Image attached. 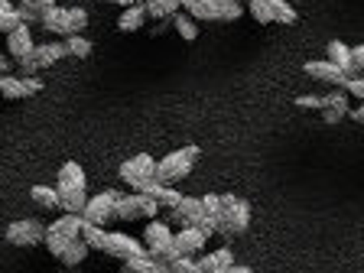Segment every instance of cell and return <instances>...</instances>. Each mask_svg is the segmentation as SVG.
Wrapping results in <instances>:
<instances>
[{
	"label": "cell",
	"instance_id": "18",
	"mask_svg": "<svg viewBox=\"0 0 364 273\" xmlns=\"http://www.w3.org/2000/svg\"><path fill=\"white\" fill-rule=\"evenodd\" d=\"M198 264L208 273H228L235 267V254H231V247H218V250H212V254H202Z\"/></svg>",
	"mask_w": 364,
	"mask_h": 273
},
{
	"label": "cell",
	"instance_id": "24",
	"mask_svg": "<svg viewBox=\"0 0 364 273\" xmlns=\"http://www.w3.org/2000/svg\"><path fill=\"white\" fill-rule=\"evenodd\" d=\"M182 10V0H146V14L153 16V20H173L176 14Z\"/></svg>",
	"mask_w": 364,
	"mask_h": 273
},
{
	"label": "cell",
	"instance_id": "11",
	"mask_svg": "<svg viewBox=\"0 0 364 273\" xmlns=\"http://www.w3.org/2000/svg\"><path fill=\"white\" fill-rule=\"evenodd\" d=\"M55 189H59V196H72V192H88V176H85V169L78 166L75 159L62 163L59 179H55Z\"/></svg>",
	"mask_w": 364,
	"mask_h": 273
},
{
	"label": "cell",
	"instance_id": "16",
	"mask_svg": "<svg viewBox=\"0 0 364 273\" xmlns=\"http://www.w3.org/2000/svg\"><path fill=\"white\" fill-rule=\"evenodd\" d=\"M326 53H328L326 59L335 62L338 68H345V72H348V78H358V75H361V72L355 68V55H351V46H345L341 39H332V43L326 46Z\"/></svg>",
	"mask_w": 364,
	"mask_h": 273
},
{
	"label": "cell",
	"instance_id": "2",
	"mask_svg": "<svg viewBox=\"0 0 364 273\" xmlns=\"http://www.w3.org/2000/svg\"><path fill=\"white\" fill-rule=\"evenodd\" d=\"M250 228V202L241 196H221V225H218V235L225 237V241H231V237L244 235Z\"/></svg>",
	"mask_w": 364,
	"mask_h": 273
},
{
	"label": "cell",
	"instance_id": "46",
	"mask_svg": "<svg viewBox=\"0 0 364 273\" xmlns=\"http://www.w3.org/2000/svg\"><path fill=\"white\" fill-rule=\"evenodd\" d=\"M107 4H117V7H124V10H127V7H134L136 0H107Z\"/></svg>",
	"mask_w": 364,
	"mask_h": 273
},
{
	"label": "cell",
	"instance_id": "3",
	"mask_svg": "<svg viewBox=\"0 0 364 273\" xmlns=\"http://www.w3.org/2000/svg\"><path fill=\"white\" fill-rule=\"evenodd\" d=\"M82 228H85L82 215H72V212L59 215L53 225L46 228V247H49V254H53V257H62L68 244L82 237Z\"/></svg>",
	"mask_w": 364,
	"mask_h": 273
},
{
	"label": "cell",
	"instance_id": "29",
	"mask_svg": "<svg viewBox=\"0 0 364 273\" xmlns=\"http://www.w3.org/2000/svg\"><path fill=\"white\" fill-rule=\"evenodd\" d=\"M267 4H270V10H273V20L283 23V26H293V23L299 20V14L293 10L289 0H267Z\"/></svg>",
	"mask_w": 364,
	"mask_h": 273
},
{
	"label": "cell",
	"instance_id": "7",
	"mask_svg": "<svg viewBox=\"0 0 364 273\" xmlns=\"http://www.w3.org/2000/svg\"><path fill=\"white\" fill-rule=\"evenodd\" d=\"M46 228L49 225H39L36 218H20V221H10L4 237L14 247H33V244H46Z\"/></svg>",
	"mask_w": 364,
	"mask_h": 273
},
{
	"label": "cell",
	"instance_id": "22",
	"mask_svg": "<svg viewBox=\"0 0 364 273\" xmlns=\"http://www.w3.org/2000/svg\"><path fill=\"white\" fill-rule=\"evenodd\" d=\"M0 95H4L7 101L30 98V91H26V82H23V75H0Z\"/></svg>",
	"mask_w": 364,
	"mask_h": 273
},
{
	"label": "cell",
	"instance_id": "25",
	"mask_svg": "<svg viewBox=\"0 0 364 273\" xmlns=\"http://www.w3.org/2000/svg\"><path fill=\"white\" fill-rule=\"evenodd\" d=\"M30 198L39 205V208H62V196H59V189H53V186H33Z\"/></svg>",
	"mask_w": 364,
	"mask_h": 273
},
{
	"label": "cell",
	"instance_id": "42",
	"mask_svg": "<svg viewBox=\"0 0 364 273\" xmlns=\"http://www.w3.org/2000/svg\"><path fill=\"white\" fill-rule=\"evenodd\" d=\"M23 82H26V91H30V95H39V91H43V78L39 75H30V78H23Z\"/></svg>",
	"mask_w": 364,
	"mask_h": 273
},
{
	"label": "cell",
	"instance_id": "15",
	"mask_svg": "<svg viewBox=\"0 0 364 273\" xmlns=\"http://www.w3.org/2000/svg\"><path fill=\"white\" fill-rule=\"evenodd\" d=\"M7 53L14 55L16 62L36 53V43H33V33H30V26H26V23H23L20 30H14V33L7 36Z\"/></svg>",
	"mask_w": 364,
	"mask_h": 273
},
{
	"label": "cell",
	"instance_id": "20",
	"mask_svg": "<svg viewBox=\"0 0 364 273\" xmlns=\"http://www.w3.org/2000/svg\"><path fill=\"white\" fill-rule=\"evenodd\" d=\"M33 55H36L39 68H49V65H55L59 59H65V55H68V46H65V39H62V43H39Z\"/></svg>",
	"mask_w": 364,
	"mask_h": 273
},
{
	"label": "cell",
	"instance_id": "4",
	"mask_svg": "<svg viewBox=\"0 0 364 273\" xmlns=\"http://www.w3.org/2000/svg\"><path fill=\"white\" fill-rule=\"evenodd\" d=\"M159 198L146 196V192H134V196H121V202H117V218L121 221H136V218H159Z\"/></svg>",
	"mask_w": 364,
	"mask_h": 273
},
{
	"label": "cell",
	"instance_id": "39",
	"mask_svg": "<svg viewBox=\"0 0 364 273\" xmlns=\"http://www.w3.org/2000/svg\"><path fill=\"white\" fill-rule=\"evenodd\" d=\"M16 68H20V75H23V78L39 75V62H36V55H26V59H20V62H16Z\"/></svg>",
	"mask_w": 364,
	"mask_h": 273
},
{
	"label": "cell",
	"instance_id": "10",
	"mask_svg": "<svg viewBox=\"0 0 364 273\" xmlns=\"http://www.w3.org/2000/svg\"><path fill=\"white\" fill-rule=\"evenodd\" d=\"M303 72H306L309 78H316V82L335 85V88H345V85L351 82L348 72H345V68H338L335 62H328V59H312V62H306Z\"/></svg>",
	"mask_w": 364,
	"mask_h": 273
},
{
	"label": "cell",
	"instance_id": "28",
	"mask_svg": "<svg viewBox=\"0 0 364 273\" xmlns=\"http://www.w3.org/2000/svg\"><path fill=\"white\" fill-rule=\"evenodd\" d=\"M173 26H176V33H179L186 43H192V39H198V20L196 16H189V14H176L173 16Z\"/></svg>",
	"mask_w": 364,
	"mask_h": 273
},
{
	"label": "cell",
	"instance_id": "23",
	"mask_svg": "<svg viewBox=\"0 0 364 273\" xmlns=\"http://www.w3.org/2000/svg\"><path fill=\"white\" fill-rule=\"evenodd\" d=\"M20 26H23L20 7H14V0H0V30L10 36V33L20 30Z\"/></svg>",
	"mask_w": 364,
	"mask_h": 273
},
{
	"label": "cell",
	"instance_id": "47",
	"mask_svg": "<svg viewBox=\"0 0 364 273\" xmlns=\"http://www.w3.org/2000/svg\"><path fill=\"white\" fill-rule=\"evenodd\" d=\"M247 4H250V0H247Z\"/></svg>",
	"mask_w": 364,
	"mask_h": 273
},
{
	"label": "cell",
	"instance_id": "19",
	"mask_svg": "<svg viewBox=\"0 0 364 273\" xmlns=\"http://www.w3.org/2000/svg\"><path fill=\"white\" fill-rule=\"evenodd\" d=\"M146 4H134V7H127L121 16H117V30L121 33H136V30H144V23H146Z\"/></svg>",
	"mask_w": 364,
	"mask_h": 273
},
{
	"label": "cell",
	"instance_id": "5",
	"mask_svg": "<svg viewBox=\"0 0 364 273\" xmlns=\"http://www.w3.org/2000/svg\"><path fill=\"white\" fill-rule=\"evenodd\" d=\"M117 173H121V182H127L134 192H140L144 189V182L156 179V159H153L150 153H136V156L124 159Z\"/></svg>",
	"mask_w": 364,
	"mask_h": 273
},
{
	"label": "cell",
	"instance_id": "12",
	"mask_svg": "<svg viewBox=\"0 0 364 273\" xmlns=\"http://www.w3.org/2000/svg\"><path fill=\"white\" fill-rule=\"evenodd\" d=\"M348 98H351V95L345 88L328 91V95H326V107L318 111V114H322V121H326V124H338L341 117H348V114H351Z\"/></svg>",
	"mask_w": 364,
	"mask_h": 273
},
{
	"label": "cell",
	"instance_id": "32",
	"mask_svg": "<svg viewBox=\"0 0 364 273\" xmlns=\"http://www.w3.org/2000/svg\"><path fill=\"white\" fill-rule=\"evenodd\" d=\"M244 7H241V0H218V20L221 23H235L241 20Z\"/></svg>",
	"mask_w": 364,
	"mask_h": 273
},
{
	"label": "cell",
	"instance_id": "44",
	"mask_svg": "<svg viewBox=\"0 0 364 273\" xmlns=\"http://www.w3.org/2000/svg\"><path fill=\"white\" fill-rule=\"evenodd\" d=\"M351 117H355V121H358V124H364V101H361V105H358V107H355V111H351Z\"/></svg>",
	"mask_w": 364,
	"mask_h": 273
},
{
	"label": "cell",
	"instance_id": "43",
	"mask_svg": "<svg viewBox=\"0 0 364 273\" xmlns=\"http://www.w3.org/2000/svg\"><path fill=\"white\" fill-rule=\"evenodd\" d=\"M14 65H16L14 55H0V72H4V75H14Z\"/></svg>",
	"mask_w": 364,
	"mask_h": 273
},
{
	"label": "cell",
	"instance_id": "37",
	"mask_svg": "<svg viewBox=\"0 0 364 273\" xmlns=\"http://www.w3.org/2000/svg\"><path fill=\"white\" fill-rule=\"evenodd\" d=\"M182 198H186V196H182L179 189H173V186H166V189L159 192V205H163V208H169V212H173V208H179Z\"/></svg>",
	"mask_w": 364,
	"mask_h": 273
},
{
	"label": "cell",
	"instance_id": "34",
	"mask_svg": "<svg viewBox=\"0 0 364 273\" xmlns=\"http://www.w3.org/2000/svg\"><path fill=\"white\" fill-rule=\"evenodd\" d=\"M173 273H208V270H205L198 260H192L189 254H182V257L173 260Z\"/></svg>",
	"mask_w": 364,
	"mask_h": 273
},
{
	"label": "cell",
	"instance_id": "14",
	"mask_svg": "<svg viewBox=\"0 0 364 273\" xmlns=\"http://www.w3.org/2000/svg\"><path fill=\"white\" fill-rule=\"evenodd\" d=\"M43 30L46 33H55V36H62V39H68L72 36V23H68V7H59V4H55V7H49L43 14Z\"/></svg>",
	"mask_w": 364,
	"mask_h": 273
},
{
	"label": "cell",
	"instance_id": "38",
	"mask_svg": "<svg viewBox=\"0 0 364 273\" xmlns=\"http://www.w3.org/2000/svg\"><path fill=\"white\" fill-rule=\"evenodd\" d=\"M202 205H205V215H208V218H218L221 221V196L208 192V196H202Z\"/></svg>",
	"mask_w": 364,
	"mask_h": 273
},
{
	"label": "cell",
	"instance_id": "30",
	"mask_svg": "<svg viewBox=\"0 0 364 273\" xmlns=\"http://www.w3.org/2000/svg\"><path fill=\"white\" fill-rule=\"evenodd\" d=\"M88 244H85L82 241V237H78V241H72V244H68V247H65V254H62V264H65V267H78V264H82V260L85 257H88Z\"/></svg>",
	"mask_w": 364,
	"mask_h": 273
},
{
	"label": "cell",
	"instance_id": "8",
	"mask_svg": "<svg viewBox=\"0 0 364 273\" xmlns=\"http://www.w3.org/2000/svg\"><path fill=\"white\" fill-rule=\"evenodd\" d=\"M105 254H111V257H117V260H134V257L150 254V247H146L144 241H136L134 235L111 231V235H107V244H105Z\"/></svg>",
	"mask_w": 364,
	"mask_h": 273
},
{
	"label": "cell",
	"instance_id": "1",
	"mask_svg": "<svg viewBox=\"0 0 364 273\" xmlns=\"http://www.w3.org/2000/svg\"><path fill=\"white\" fill-rule=\"evenodd\" d=\"M198 156H202V150H198L196 144H186V146H179V150L166 153V156L156 163V179L163 182V186H173V182L186 179V176L192 173V166L198 163Z\"/></svg>",
	"mask_w": 364,
	"mask_h": 273
},
{
	"label": "cell",
	"instance_id": "45",
	"mask_svg": "<svg viewBox=\"0 0 364 273\" xmlns=\"http://www.w3.org/2000/svg\"><path fill=\"white\" fill-rule=\"evenodd\" d=\"M228 273H254V270H250L247 264H235V267H231V270H228Z\"/></svg>",
	"mask_w": 364,
	"mask_h": 273
},
{
	"label": "cell",
	"instance_id": "41",
	"mask_svg": "<svg viewBox=\"0 0 364 273\" xmlns=\"http://www.w3.org/2000/svg\"><path fill=\"white\" fill-rule=\"evenodd\" d=\"M351 55H355V68L364 75V43L361 46H351Z\"/></svg>",
	"mask_w": 364,
	"mask_h": 273
},
{
	"label": "cell",
	"instance_id": "13",
	"mask_svg": "<svg viewBox=\"0 0 364 273\" xmlns=\"http://www.w3.org/2000/svg\"><path fill=\"white\" fill-rule=\"evenodd\" d=\"M202 218H205V205H202V198H192V196H186L179 208L169 212V221H179L182 228L186 225H202Z\"/></svg>",
	"mask_w": 364,
	"mask_h": 273
},
{
	"label": "cell",
	"instance_id": "33",
	"mask_svg": "<svg viewBox=\"0 0 364 273\" xmlns=\"http://www.w3.org/2000/svg\"><path fill=\"white\" fill-rule=\"evenodd\" d=\"M293 105L303 107V111H322L326 107V95H296Z\"/></svg>",
	"mask_w": 364,
	"mask_h": 273
},
{
	"label": "cell",
	"instance_id": "17",
	"mask_svg": "<svg viewBox=\"0 0 364 273\" xmlns=\"http://www.w3.org/2000/svg\"><path fill=\"white\" fill-rule=\"evenodd\" d=\"M205 241H208V235H205L198 225H186L179 235H176V244H179V250H182V254H189V257L205 247Z\"/></svg>",
	"mask_w": 364,
	"mask_h": 273
},
{
	"label": "cell",
	"instance_id": "31",
	"mask_svg": "<svg viewBox=\"0 0 364 273\" xmlns=\"http://www.w3.org/2000/svg\"><path fill=\"white\" fill-rule=\"evenodd\" d=\"M65 46H68V55H75V59H88L91 55V39H85V33H75V36H68L65 39Z\"/></svg>",
	"mask_w": 364,
	"mask_h": 273
},
{
	"label": "cell",
	"instance_id": "35",
	"mask_svg": "<svg viewBox=\"0 0 364 273\" xmlns=\"http://www.w3.org/2000/svg\"><path fill=\"white\" fill-rule=\"evenodd\" d=\"M68 23H72V36H75V33H85V26H88V10L68 7Z\"/></svg>",
	"mask_w": 364,
	"mask_h": 273
},
{
	"label": "cell",
	"instance_id": "40",
	"mask_svg": "<svg viewBox=\"0 0 364 273\" xmlns=\"http://www.w3.org/2000/svg\"><path fill=\"white\" fill-rule=\"evenodd\" d=\"M345 91H348L351 98H358V101H364V75H358V78H351L348 85H345Z\"/></svg>",
	"mask_w": 364,
	"mask_h": 273
},
{
	"label": "cell",
	"instance_id": "6",
	"mask_svg": "<svg viewBox=\"0 0 364 273\" xmlns=\"http://www.w3.org/2000/svg\"><path fill=\"white\" fill-rule=\"evenodd\" d=\"M117 202H121V192H117V189L98 192V196L88 198V205H85L82 218L91 221V225H107L111 218H117Z\"/></svg>",
	"mask_w": 364,
	"mask_h": 273
},
{
	"label": "cell",
	"instance_id": "27",
	"mask_svg": "<svg viewBox=\"0 0 364 273\" xmlns=\"http://www.w3.org/2000/svg\"><path fill=\"white\" fill-rule=\"evenodd\" d=\"M49 7H55V0H23L20 4V14H23V23L30 26L33 20H43V14Z\"/></svg>",
	"mask_w": 364,
	"mask_h": 273
},
{
	"label": "cell",
	"instance_id": "36",
	"mask_svg": "<svg viewBox=\"0 0 364 273\" xmlns=\"http://www.w3.org/2000/svg\"><path fill=\"white\" fill-rule=\"evenodd\" d=\"M250 16L257 23H277L273 20V10H270V4L267 0H250Z\"/></svg>",
	"mask_w": 364,
	"mask_h": 273
},
{
	"label": "cell",
	"instance_id": "26",
	"mask_svg": "<svg viewBox=\"0 0 364 273\" xmlns=\"http://www.w3.org/2000/svg\"><path fill=\"white\" fill-rule=\"evenodd\" d=\"M107 235H111V231H105V225H91V221H85V228H82V241L88 244L91 250H105Z\"/></svg>",
	"mask_w": 364,
	"mask_h": 273
},
{
	"label": "cell",
	"instance_id": "21",
	"mask_svg": "<svg viewBox=\"0 0 364 273\" xmlns=\"http://www.w3.org/2000/svg\"><path fill=\"white\" fill-rule=\"evenodd\" d=\"M182 10L189 16L202 20H218V0H182Z\"/></svg>",
	"mask_w": 364,
	"mask_h": 273
},
{
	"label": "cell",
	"instance_id": "9",
	"mask_svg": "<svg viewBox=\"0 0 364 273\" xmlns=\"http://www.w3.org/2000/svg\"><path fill=\"white\" fill-rule=\"evenodd\" d=\"M144 244L150 247L153 257H163V254H166V250L176 244V235H173V228H169V221H159V218L146 221V228H144Z\"/></svg>",
	"mask_w": 364,
	"mask_h": 273
}]
</instances>
